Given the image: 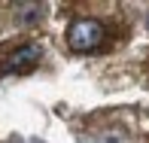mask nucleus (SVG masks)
<instances>
[{"mask_svg":"<svg viewBox=\"0 0 149 143\" xmlns=\"http://www.w3.org/2000/svg\"><path fill=\"white\" fill-rule=\"evenodd\" d=\"M104 24L94 22V18H76L67 28V46L73 52H94L104 43Z\"/></svg>","mask_w":149,"mask_h":143,"instance_id":"nucleus-1","label":"nucleus"},{"mask_svg":"<svg viewBox=\"0 0 149 143\" xmlns=\"http://www.w3.org/2000/svg\"><path fill=\"white\" fill-rule=\"evenodd\" d=\"M40 55H43V49H40L37 43H24V46L12 49L9 55L3 58L0 73H28V70H33V67H37Z\"/></svg>","mask_w":149,"mask_h":143,"instance_id":"nucleus-2","label":"nucleus"},{"mask_svg":"<svg viewBox=\"0 0 149 143\" xmlns=\"http://www.w3.org/2000/svg\"><path fill=\"white\" fill-rule=\"evenodd\" d=\"M15 9L22 12V15H18V22H24V24H28V22H37V18H40L37 12H43L46 6H43V3H18Z\"/></svg>","mask_w":149,"mask_h":143,"instance_id":"nucleus-3","label":"nucleus"},{"mask_svg":"<svg viewBox=\"0 0 149 143\" xmlns=\"http://www.w3.org/2000/svg\"><path fill=\"white\" fill-rule=\"evenodd\" d=\"M146 28H149V12H146Z\"/></svg>","mask_w":149,"mask_h":143,"instance_id":"nucleus-4","label":"nucleus"}]
</instances>
